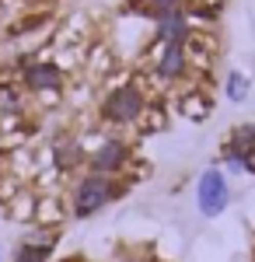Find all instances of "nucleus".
Wrapping results in <instances>:
<instances>
[{
  "label": "nucleus",
  "mask_w": 255,
  "mask_h": 262,
  "mask_svg": "<svg viewBox=\"0 0 255 262\" xmlns=\"http://www.w3.org/2000/svg\"><path fill=\"white\" fill-rule=\"evenodd\" d=\"M193 70L189 63V49L185 46H157L154 56V81L161 84H178L185 74Z\"/></svg>",
  "instance_id": "6"
},
{
  "label": "nucleus",
  "mask_w": 255,
  "mask_h": 262,
  "mask_svg": "<svg viewBox=\"0 0 255 262\" xmlns=\"http://www.w3.org/2000/svg\"><path fill=\"white\" fill-rule=\"evenodd\" d=\"M122 192L119 179L109 175H95V171H84L74 182V192H70V213L74 217H95L98 210H105L109 203Z\"/></svg>",
  "instance_id": "2"
},
{
  "label": "nucleus",
  "mask_w": 255,
  "mask_h": 262,
  "mask_svg": "<svg viewBox=\"0 0 255 262\" xmlns=\"http://www.w3.org/2000/svg\"><path fill=\"white\" fill-rule=\"evenodd\" d=\"M84 161H88V150H84V143L77 137H59L53 143V164H56L59 171H74Z\"/></svg>",
  "instance_id": "9"
},
{
  "label": "nucleus",
  "mask_w": 255,
  "mask_h": 262,
  "mask_svg": "<svg viewBox=\"0 0 255 262\" xmlns=\"http://www.w3.org/2000/svg\"><path fill=\"white\" fill-rule=\"evenodd\" d=\"M0 262H4V252H0Z\"/></svg>",
  "instance_id": "16"
},
{
  "label": "nucleus",
  "mask_w": 255,
  "mask_h": 262,
  "mask_svg": "<svg viewBox=\"0 0 255 262\" xmlns=\"http://www.w3.org/2000/svg\"><path fill=\"white\" fill-rule=\"evenodd\" d=\"M25 116V91H21L18 84L4 81L0 84V122L7 126V122H14Z\"/></svg>",
  "instance_id": "10"
},
{
  "label": "nucleus",
  "mask_w": 255,
  "mask_h": 262,
  "mask_svg": "<svg viewBox=\"0 0 255 262\" xmlns=\"http://www.w3.org/2000/svg\"><path fill=\"white\" fill-rule=\"evenodd\" d=\"M63 262H84V259H63Z\"/></svg>",
  "instance_id": "15"
},
{
  "label": "nucleus",
  "mask_w": 255,
  "mask_h": 262,
  "mask_svg": "<svg viewBox=\"0 0 255 262\" xmlns=\"http://www.w3.org/2000/svg\"><path fill=\"white\" fill-rule=\"evenodd\" d=\"M231 203V185L220 168H206L196 182V206L203 217H220Z\"/></svg>",
  "instance_id": "4"
},
{
  "label": "nucleus",
  "mask_w": 255,
  "mask_h": 262,
  "mask_svg": "<svg viewBox=\"0 0 255 262\" xmlns=\"http://www.w3.org/2000/svg\"><path fill=\"white\" fill-rule=\"evenodd\" d=\"M21 84L35 98H56L67 84V74L53 60H25L21 63Z\"/></svg>",
  "instance_id": "3"
},
{
  "label": "nucleus",
  "mask_w": 255,
  "mask_h": 262,
  "mask_svg": "<svg viewBox=\"0 0 255 262\" xmlns=\"http://www.w3.org/2000/svg\"><path fill=\"white\" fill-rule=\"evenodd\" d=\"M182 112L189 119H203V116H210V98L199 95V91H185L182 95Z\"/></svg>",
  "instance_id": "12"
},
{
  "label": "nucleus",
  "mask_w": 255,
  "mask_h": 262,
  "mask_svg": "<svg viewBox=\"0 0 255 262\" xmlns=\"http://www.w3.org/2000/svg\"><path fill=\"white\" fill-rule=\"evenodd\" d=\"M119 262H147V259H133V255H126V259H119Z\"/></svg>",
  "instance_id": "14"
},
{
  "label": "nucleus",
  "mask_w": 255,
  "mask_h": 262,
  "mask_svg": "<svg viewBox=\"0 0 255 262\" xmlns=\"http://www.w3.org/2000/svg\"><path fill=\"white\" fill-rule=\"evenodd\" d=\"M193 14L189 7L185 11H172V14H161L154 21V42L157 46H185L193 39Z\"/></svg>",
  "instance_id": "7"
},
{
  "label": "nucleus",
  "mask_w": 255,
  "mask_h": 262,
  "mask_svg": "<svg viewBox=\"0 0 255 262\" xmlns=\"http://www.w3.org/2000/svg\"><path fill=\"white\" fill-rule=\"evenodd\" d=\"M147 116V91L137 81L112 84L101 98V119L109 126H137Z\"/></svg>",
  "instance_id": "1"
},
{
  "label": "nucleus",
  "mask_w": 255,
  "mask_h": 262,
  "mask_svg": "<svg viewBox=\"0 0 255 262\" xmlns=\"http://www.w3.org/2000/svg\"><path fill=\"white\" fill-rule=\"evenodd\" d=\"M224 91H227V101H245L248 98V77L241 70H231L224 81Z\"/></svg>",
  "instance_id": "13"
},
{
  "label": "nucleus",
  "mask_w": 255,
  "mask_h": 262,
  "mask_svg": "<svg viewBox=\"0 0 255 262\" xmlns=\"http://www.w3.org/2000/svg\"><path fill=\"white\" fill-rule=\"evenodd\" d=\"M189 0H137V11H143L147 18H161V14H172V11H185Z\"/></svg>",
  "instance_id": "11"
},
{
  "label": "nucleus",
  "mask_w": 255,
  "mask_h": 262,
  "mask_svg": "<svg viewBox=\"0 0 255 262\" xmlns=\"http://www.w3.org/2000/svg\"><path fill=\"white\" fill-rule=\"evenodd\" d=\"M56 248V227H35L14 248V262H46Z\"/></svg>",
  "instance_id": "8"
},
{
  "label": "nucleus",
  "mask_w": 255,
  "mask_h": 262,
  "mask_svg": "<svg viewBox=\"0 0 255 262\" xmlns=\"http://www.w3.org/2000/svg\"><path fill=\"white\" fill-rule=\"evenodd\" d=\"M130 158H133V154H130V143H126V140H119V137H105L98 147H91V154H88V171L119 179V175L126 171Z\"/></svg>",
  "instance_id": "5"
}]
</instances>
